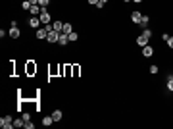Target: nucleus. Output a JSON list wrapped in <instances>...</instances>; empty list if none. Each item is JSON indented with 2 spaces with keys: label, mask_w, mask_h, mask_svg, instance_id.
I'll use <instances>...</instances> for the list:
<instances>
[{
  "label": "nucleus",
  "mask_w": 173,
  "mask_h": 129,
  "mask_svg": "<svg viewBox=\"0 0 173 129\" xmlns=\"http://www.w3.org/2000/svg\"><path fill=\"white\" fill-rule=\"evenodd\" d=\"M46 29H48V37H46V41L50 42H56L58 44V39H60V31H56V29H52V25H44Z\"/></svg>",
  "instance_id": "nucleus-1"
},
{
  "label": "nucleus",
  "mask_w": 173,
  "mask_h": 129,
  "mask_svg": "<svg viewBox=\"0 0 173 129\" xmlns=\"http://www.w3.org/2000/svg\"><path fill=\"white\" fill-rule=\"evenodd\" d=\"M0 127L2 129L14 127V118H12V116H2V118H0Z\"/></svg>",
  "instance_id": "nucleus-2"
},
{
  "label": "nucleus",
  "mask_w": 173,
  "mask_h": 129,
  "mask_svg": "<svg viewBox=\"0 0 173 129\" xmlns=\"http://www.w3.org/2000/svg\"><path fill=\"white\" fill-rule=\"evenodd\" d=\"M39 18H41L42 25H50V14H48V10H46V8H42V12H41Z\"/></svg>",
  "instance_id": "nucleus-3"
},
{
  "label": "nucleus",
  "mask_w": 173,
  "mask_h": 129,
  "mask_svg": "<svg viewBox=\"0 0 173 129\" xmlns=\"http://www.w3.org/2000/svg\"><path fill=\"white\" fill-rule=\"evenodd\" d=\"M27 23H29V27H33L35 31H37L39 27H41V25H42V23H41V18H39V16H33V18L29 19Z\"/></svg>",
  "instance_id": "nucleus-4"
},
{
  "label": "nucleus",
  "mask_w": 173,
  "mask_h": 129,
  "mask_svg": "<svg viewBox=\"0 0 173 129\" xmlns=\"http://www.w3.org/2000/svg\"><path fill=\"white\" fill-rule=\"evenodd\" d=\"M35 37L41 39V41H42V39H46V37H48V29H46V27H39L35 31Z\"/></svg>",
  "instance_id": "nucleus-5"
},
{
  "label": "nucleus",
  "mask_w": 173,
  "mask_h": 129,
  "mask_svg": "<svg viewBox=\"0 0 173 129\" xmlns=\"http://www.w3.org/2000/svg\"><path fill=\"white\" fill-rule=\"evenodd\" d=\"M8 35L12 39H19V35H21V31L18 29V25H14V27H10V31H8Z\"/></svg>",
  "instance_id": "nucleus-6"
},
{
  "label": "nucleus",
  "mask_w": 173,
  "mask_h": 129,
  "mask_svg": "<svg viewBox=\"0 0 173 129\" xmlns=\"http://www.w3.org/2000/svg\"><path fill=\"white\" fill-rule=\"evenodd\" d=\"M41 12H42V6H39V4H33L31 10H29V14H31V16H41Z\"/></svg>",
  "instance_id": "nucleus-7"
},
{
  "label": "nucleus",
  "mask_w": 173,
  "mask_h": 129,
  "mask_svg": "<svg viewBox=\"0 0 173 129\" xmlns=\"http://www.w3.org/2000/svg\"><path fill=\"white\" fill-rule=\"evenodd\" d=\"M154 54V48H152V46H142V56H144V58H150V56Z\"/></svg>",
  "instance_id": "nucleus-8"
},
{
  "label": "nucleus",
  "mask_w": 173,
  "mask_h": 129,
  "mask_svg": "<svg viewBox=\"0 0 173 129\" xmlns=\"http://www.w3.org/2000/svg\"><path fill=\"white\" fill-rule=\"evenodd\" d=\"M68 42H69V37H68V35H65V33H60L58 44H60V46H65V44H68Z\"/></svg>",
  "instance_id": "nucleus-9"
},
{
  "label": "nucleus",
  "mask_w": 173,
  "mask_h": 129,
  "mask_svg": "<svg viewBox=\"0 0 173 129\" xmlns=\"http://www.w3.org/2000/svg\"><path fill=\"white\" fill-rule=\"evenodd\" d=\"M131 19H133L135 23H141V19H142V14H141V12H133V14H131Z\"/></svg>",
  "instance_id": "nucleus-10"
},
{
  "label": "nucleus",
  "mask_w": 173,
  "mask_h": 129,
  "mask_svg": "<svg viewBox=\"0 0 173 129\" xmlns=\"http://www.w3.org/2000/svg\"><path fill=\"white\" fill-rule=\"evenodd\" d=\"M71 31H73V25H71L69 21H65V23H64V29H62V33H65V35H69Z\"/></svg>",
  "instance_id": "nucleus-11"
},
{
  "label": "nucleus",
  "mask_w": 173,
  "mask_h": 129,
  "mask_svg": "<svg viewBox=\"0 0 173 129\" xmlns=\"http://www.w3.org/2000/svg\"><path fill=\"white\" fill-rule=\"evenodd\" d=\"M52 118H54V121H60L64 118V114H62V110H54L52 112Z\"/></svg>",
  "instance_id": "nucleus-12"
},
{
  "label": "nucleus",
  "mask_w": 173,
  "mask_h": 129,
  "mask_svg": "<svg viewBox=\"0 0 173 129\" xmlns=\"http://www.w3.org/2000/svg\"><path fill=\"white\" fill-rule=\"evenodd\" d=\"M52 123H54V118H52V116L42 118V125H46V127H48V125H52Z\"/></svg>",
  "instance_id": "nucleus-13"
},
{
  "label": "nucleus",
  "mask_w": 173,
  "mask_h": 129,
  "mask_svg": "<svg viewBox=\"0 0 173 129\" xmlns=\"http://www.w3.org/2000/svg\"><path fill=\"white\" fill-rule=\"evenodd\" d=\"M14 127H25V120L23 118H18V120H14Z\"/></svg>",
  "instance_id": "nucleus-14"
},
{
  "label": "nucleus",
  "mask_w": 173,
  "mask_h": 129,
  "mask_svg": "<svg viewBox=\"0 0 173 129\" xmlns=\"http://www.w3.org/2000/svg\"><path fill=\"white\" fill-rule=\"evenodd\" d=\"M137 44H139V46H146V44H148V39L141 35V37H137Z\"/></svg>",
  "instance_id": "nucleus-15"
},
{
  "label": "nucleus",
  "mask_w": 173,
  "mask_h": 129,
  "mask_svg": "<svg viewBox=\"0 0 173 129\" xmlns=\"http://www.w3.org/2000/svg\"><path fill=\"white\" fill-rule=\"evenodd\" d=\"M148 23H150V18H148V16H142V19H141V23H139V25H142V27H148Z\"/></svg>",
  "instance_id": "nucleus-16"
},
{
  "label": "nucleus",
  "mask_w": 173,
  "mask_h": 129,
  "mask_svg": "<svg viewBox=\"0 0 173 129\" xmlns=\"http://www.w3.org/2000/svg\"><path fill=\"white\" fill-rule=\"evenodd\" d=\"M52 29H56V31L62 33V29H64V23H62V21H54V23H52Z\"/></svg>",
  "instance_id": "nucleus-17"
},
{
  "label": "nucleus",
  "mask_w": 173,
  "mask_h": 129,
  "mask_svg": "<svg viewBox=\"0 0 173 129\" xmlns=\"http://www.w3.org/2000/svg\"><path fill=\"white\" fill-rule=\"evenodd\" d=\"M165 87H167V91H169V92H173V77H169V79H167Z\"/></svg>",
  "instance_id": "nucleus-18"
},
{
  "label": "nucleus",
  "mask_w": 173,
  "mask_h": 129,
  "mask_svg": "<svg viewBox=\"0 0 173 129\" xmlns=\"http://www.w3.org/2000/svg\"><path fill=\"white\" fill-rule=\"evenodd\" d=\"M68 37H69V42H75V41H77V39H79V35H77V33H69V35H68Z\"/></svg>",
  "instance_id": "nucleus-19"
},
{
  "label": "nucleus",
  "mask_w": 173,
  "mask_h": 129,
  "mask_svg": "<svg viewBox=\"0 0 173 129\" xmlns=\"http://www.w3.org/2000/svg\"><path fill=\"white\" fill-rule=\"evenodd\" d=\"M31 6H33V4L29 2V0H23V2H21V8H23V10H31Z\"/></svg>",
  "instance_id": "nucleus-20"
},
{
  "label": "nucleus",
  "mask_w": 173,
  "mask_h": 129,
  "mask_svg": "<svg viewBox=\"0 0 173 129\" xmlns=\"http://www.w3.org/2000/svg\"><path fill=\"white\" fill-rule=\"evenodd\" d=\"M142 37L150 39V37H152V31H150V29H148V27H146V29H142Z\"/></svg>",
  "instance_id": "nucleus-21"
},
{
  "label": "nucleus",
  "mask_w": 173,
  "mask_h": 129,
  "mask_svg": "<svg viewBox=\"0 0 173 129\" xmlns=\"http://www.w3.org/2000/svg\"><path fill=\"white\" fill-rule=\"evenodd\" d=\"M21 118H23L25 121H31V114H29V112H23V114H21Z\"/></svg>",
  "instance_id": "nucleus-22"
},
{
  "label": "nucleus",
  "mask_w": 173,
  "mask_h": 129,
  "mask_svg": "<svg viewBox=\"0 0 173 129\" xmlns=\"http://www.w3.org/2000/svg\"><path fill=\"white\" fill-rule=\"evenodd\" d=\"M48 4H50V0H39V6H42V8H46Z\"/></svg>",
  "instance_id": "nucleus-23"
},
{
  "label": "nucleus",
  "mask_w": 173,
  "mask_h": 129,
  "mask_svg": "<svg viewBox=\"0 0 173 129\" xmlns=\"http://www.w3.org/2000/svg\"><path fill=\"white\" fill-rule=\"evenodd\" d=\"M150 73H152V75L158 73V66H150Z\"/></svg>",
  "instance_id": "nucleus-24"
},
{
  "label": "nucleus",
  "mask_w": 173,
  "mask_h": 129,
  "mask_svg": "<svg viewBox=\"0 0 173 129\" xmlns=\"http://www.w3.org/2000/svg\"><path fill=\"white\" fill-rule=\"evenodd\" d=\"M165 42H167V46H169V48H173V37H171V35H169V39H167Z\"/></svg>",
  "instance_id": "nucleus-25"
},
{
  "label": "nucleus",
  "mask_w": 173,
  "mask_h": 129,
  "mask_svg": "<svg viewBox=\"0 0 173 129\" xmlns=\"http://www.w3.org/2000/svg\"><path fill=\"white\" fill-rule=\"evenodd\" d=\"M35 127V123H31V121H25V129H33Z\"/></svg>",
  "instance_id": "nucleus-26"
},
{
  "label": "nucleus",
  "mask_w": 173,
  "mask_h": 129,
  "mask_svg": "<svg viewBox=\"0 0 173 129\" xmlns=\"http://www.w3.org/2000/svg\"><path fill=\"white\" fill-rule=\"evenodd\" d=\"M35 69H37L35 66H33V64H29V68H27V71H29V73H33V71H35Z\"/></svg>",
  "instance_id": "nucleus-27"
},
{
  "label": "nucleus",
  "mask_w": 173,
  "mask_h": 129,
  "mask_svg": "<svg viewBox=\"0 0 173 129\" xmlns=\"http://www.w3.org/2000/svg\"><path fill=\"white\" fill-rule=\"evenodd\" d=\"M86 2H89V4H92V6H96V4H98V0H86Z\"/></svg>",
  "instance_id": "nucleus-28"
},
{
  "label": "nucleus",
  "mask_w": 173,
  "mask_h": 129,
  "mask_svg": "<svg viewBox=\"0 0 173 129\" xmlns=\"http://www.w3.org/2000/svg\"><path fill=\"white\" fill-rule=\"evenodd\" d=\"M29 2H31V4H39V0H29Z\"/></svg>",
  "instance_id": "nucleus-29"
},
{
  "label": "nucleus",
  "mask_w": 173,
  "mask_h": 129,
  "mask_svg": "<svg viewBox=\"0 0 173 129\" xmlns=\"http://www.w3.org/2000/svg\"><path fill=\"white\" fill-rule=\"evenodd\" d=\"M98 2H102V4H106V2H108V0H98Z\"/></svg>",
  "instance_id": "nucleus-30"
},
{
  "label": "nucleus",
  "mask_w": 173,
  "mask_h": 129,
  "mask_svg": "<svg viewBox=\"0 0 173 129\" xmlns=\"http://www.w3.org/2000/svg\"><path fill=\"white\" fill-rule=\"evenodd\" d=\"M133 2H137V4H141V2H142V0H133Z\"/></svg>",
  "instance_id": "nucleus-31"
},
{
  "label": "nucleus",
  "mask_w": 173,
  "mask_h": 129,
  "mask_svg": "<svg viewBox=\"0 0 173 129\" xmlns=\"http://www.w3.org/2000/svg\"><path fill=\"white\" fill-rule=\"evenodd\" d=\"M125 2H131V0H125Z\"/></svg>",
  "instance_id": "nucleus-32"
},
{
  "label": "nucleus",
  "mask_w": 173,
  "mask_h": 129,
  "mask_svg": "<svg viewBox=\"0 0 173 129\" xmlns=\"http://www.w3.org/2000/svg\"><path fill=\"white\" fill-rule=\"evenodd\" d=\"M171 77H173V75H171Z\"/></svg>",
  "instance_id": "nucleus-33"
}]
</instances>
